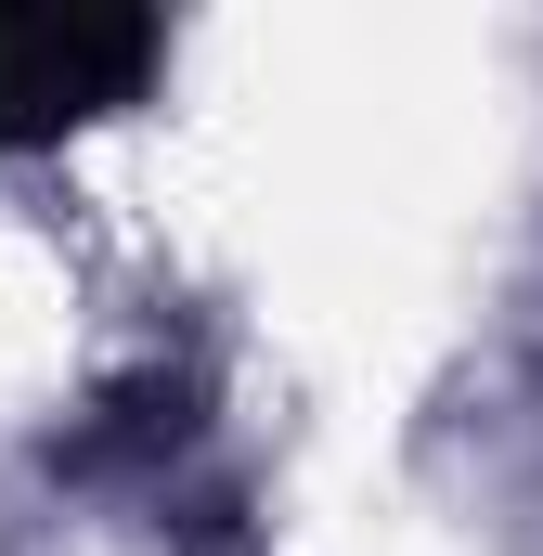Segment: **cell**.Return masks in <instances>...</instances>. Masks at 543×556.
<instances>
[{
	"label": "cell",
	"mask_w": 543,
	"mask_h": 556,
	"mask_svg": "<svg viewBox=\"0 0 543 556\" xmlns=\"http://www.w3.org/2000/svg\"><path fill=\"white\" fill-rule=\"evenodd\" d=\"M168 65V26L117 0H26L0 13V155H52V142L130 117Z\"/></svg>",
	"instance_id": "cell-1"
}]
</instances>
